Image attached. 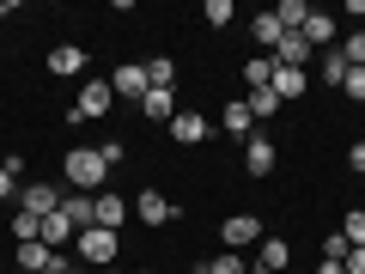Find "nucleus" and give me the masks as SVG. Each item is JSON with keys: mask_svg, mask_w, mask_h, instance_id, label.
Wrapping results in <instances>:
<instances>
[{"mask_svg": "<svg viewBox=\"0 0 365 274\" xmlns=\"http://www.w3.org/2000/svg\"><path fill=\"white\" fill-rule=\"evenodd\" d=\"M311 67H317V79H323L329 91H335V86H347V55H341V49H323Z\"/></svg>", "mask_w": 365, "mask_h": 274, "instance_id": "obj_16", "label": "nucleus"}, {"mask_svg": "<svg viewBox=\"0 0 365 274\" xmlns=\"http://www.w3.org/2000/svg\"><path fill=\"white\" fill-rule=\"evenodd\" d=\"M250 274H274V268H262V262H250Z\"/></svg>", "mask_w": 365, "mask_h": 274, "instance_id": "obj_39", "label": "nucleus"}, {"mask_svg": "<svg viewBox=\"0 0 365 274\" xmlns=\"http://www.w3.org/2000/svg\"><path fill=\"white\" fill-rule=\"evenodd\" d=\"M347 250H353V244H347L341 232H329V238H323V262H347Z\"/></svg>", "mask_w": 365, "mask_h": 274, "instance_id": "obj_30", "label": "nucleus"}, {"mask_svg": "<svg viewBox=\"0 0 365 274\" xmlns=\"http://www.w3.org/2000/svg\"><path fill=\"white\" fill-rule=\"evenodd\" d=\"M341 55H347V67H365V31H353V37L341 43Z\"/></svg>", "mask_w": 365, "mask_h": 274, "instance_id": "obj_31", "label": "nucleus"}, {"mask_svg": "<svg viewBox=\"0 0 365 274\" xmlns=\"http://www.w3.org/2000/svg\"><path fill=\"white\" fill-rule=\"evenodd\" d=\"M61 177L73 183L79 196H104V177H110V165H104V153H98V146H73V153L61 158Z\"/></svg>", "mask_w": 365, "mask_h": 274, "instance_id": "obj_1", "label": "nucleus"}, {"mask_svg": "<svg viewBox=\"0 0 365 274\" xmlns=\"http://www.w3.org/2000/svg\"><path fill=\"white\" fill-rule=\"evenodd\" d=\"M311 61H317V49L299 37V31H287V37H280V49H274V67H304V73H311Z\"/></svg>", "mask_w": 365, "mask_h": 274, "instance_id": "obj_8", "label": "nucleus"}, {"mask_svg": "<svg viewBox=\"0 0 365 274\" xmlns=\"http://www.w3.org/2000/svg\"><path fill=\"white\" fill-rule=\"evenodd\" d=\"M347 274H365V244H359V250H347Z\"/></svg>", "mask_w": 365, "mask_h": 274, "instance_id": "obj_36", "label": "nucleus"}, {"mask_svg": "<svg viewBox=\"0 0 365 274\" xmlns=\"http://www.w3.org/2000/svg\"><path fill=\"white\" fill-rule=\"evenodd\" d=\"M37 238H43V244L55 250V244H67V238H79V232H73V225H67V213H49V220H43V232H37Z\"/></svg>", "mask_w": 365, "mask_h": 274, "instance_id": "obj_23", "label": "nucleus"}, {"mask_svg": "<svg viewBox=\"0 0 365 274\" xmlns=\"http://www.w3.org/2000/svg\"><path fill=\"white\" fill-rule=\"evenodd\" d=\"M91 225H104V232H122V225H128V201L122 196H91Z\"/></svg>", "mask_w": 365, "mask_h": 274, "instance_id": "obj_6", "label": "nucleus"}, {"mask_svg": "<svg viewBox=\"0 0 365 274\" xmlns=\"http://www.w3.org/2000/svg\"><path fill=\"white\" fill-rule=\"evenodd\" d=\"M19 189H25V183H19L6 165H0V201H19Z\"/></svg>", "mask_w": 365, "mask_h": 274, "instance_id": "obj_34", "label": "nucleus"}, {"mask_svg": "<svg viewBox=\"0 0 365 274\" xmlns=\"http://www.w3.org/2000/svg\"><path fill=\"white\" fill-rule=\"evenodd\" d=\"M250 31H256V43H262V49H280V37H287V31H280V19H274V13H262V19H256V25H250Z\"/></svg>", "mask_w": 365, "mask_h": 274, "instance_id": "obj_25", "label": "nucleus"}, {"mask_svg": "<svg viewBox=\"0 0 365 274\" xmlns=\"http://www.w3.org/2000/svg\"><path fill=\"white\" fill-rule=\"evenodd\" d=\"M256 262H262V268H274V274H287V262H292L287 238H262V244H256Z\"/></svg>", "mask_w": 365, "mask_h": 274, "instance_id": "obj_18", "label": "nucleus"}, {"mask_svg": "<svg viewBox=\"0 0 365 274\" xmlns=\"http://www.w3.org/2000/svg\"><path fill=\"white\" fill-rule=\"evenodd\" d=\"M299 37L311 43L317 55H323V49H335V19H329V13H311V19H304V31H299Z\"/></svg>", "mask_w": 365, "mask_h": 274, "instance_id": "obj_15", "label": "nucleus"}, {"mask_svg": "<svg viewBox=\"0 0 365 274\" xmlns=\"http://www.w3.org/2000/svg\"><path fill=\"white\" fill-rule=\"evenodd\" d=\"M146 86H153V91H170V86H177V61L153 55V61H146Z\"/></svg>", "mask_w": 365, "mask_h": 274, "instance_id": "obj_20", "label": "nucleus"}, {"mask_svg": "<svg viewBox=\"0 0 365 274\" xmlns=\"http://www.w3.org/2000/svg\"><path fill=\"white\" fill-rule=\"evenodd\" d=\"M274 98H280V104H287V98H304V91H311V73H304V67H274Z\"/></svg>", "mask_w": 365, "mask_h": 274, "instance_id": "obj_12", "label": "nucleus"}, {"mask_svg": "<svg viewBox=\"0 0 365 274\" xmlns=\"http://www.w3.org/2000/svg\"><path fill=\"white\" fill-rule=\"evenodd\" d=\"M274 19H280V31H304L311 6H304V0H280V6H274Z\"/></svg>", "mask_w": 365, "mask_h": 274, "instance_id": "obj_21", "label": "nucleus"}, {"mask_svg": "<svg viewBox=\"0 0 365 274\" xmlns=\"http://www.w3.org/2000/svg\"><path fill=\"white\" fill-rule=\"evenodd\" d=\"M37 232H43V220H37V213H13V238H19V244H31Z\"/></svg>", "mask_w": 365, "mask_h": 274, "instance_id": "obj_28", "label": "nucleus"}, {"mask_svg": "<svg viewBox=\"0 0 365 274\" xmlns=\"http://www.w3.org/2000/svg\"><path fill=\"white\" fill-rule=\"evenodd\" d=\"M98 153H104V165H122V158H128V146H122V141H104Z\"/></svg>", "mask_w": 365, "mask_h": 274, "instance_id": "obj_35", "label": "nucleus"}, {"mask_svg": "<svg viewBox=\"0 0 365 274\" xmlns=\"http://www.w3.org/2000/svg\"><path fill=\"white\" fill-rule=\"evenodd\" d=\"M110 91H116V98H134V104H140V98H146V91H153V86H146V61L140 67H116V73H110Z\"/></svg>", "mask_w": 365, "mask_h": 274, "instance_id": "obj_9", "label": "nucleus"}, {"mask_svg": "<svg viewBox=\"0 0 365 274\" xmlns=\"http://www.w3.org/2000/svg\"><path fill=\"white\" fill-rule=\"evenodd\" d=\"M207 134H213V122L195 116V110H177V116H170V141H177V146H201Z\"/></svg>", "mask_w": 365, "mask_h": 274, "instance_id": "obj_5", "label": "nucleus"}, {"mask_svg": "<svg viewBox=\"0 0 365 274\" xmlns=\"http://www.w3.org/2000/svg\"><path fill=\"white\" fill-rule=\"evenodd\" d=\"M341 91H347V98H359V104H365V67H347V86H341Z\"/></svg>", "mask_w": 365, "mask_h": 274, "instance_id": "obj_33", "label": "nucleus"}, {"mask_svg": "<svg viewBox=\"0 0 365 274\" xmlns=\"http://www.w3.org/2000/svg\"><path fill=\"white\" fill-rule=\"evenodd\" d=\"M347 165H353V171H365V141H353V153H347Z\"/></svg>", "mask_w": 365, "mask_h": 274, "instance_id": "obj_37", "label": "nucleus"}, {"mask_svg": "<svg viewBox=\"0 0 365 274\" xmlns=\"http://www.w3.org/2000/svg\"><path fill=\"white\" fill-rule=\"evenodd\" d=\"M220 128H225V134H237V141H250V134H256V116H250V104H225Z\"/></svg>", "mask_w": 365, "mask_h": 274, "instance_id": "obj_19", "label": "nucleus"}, {"mask_svg": "<svg viewBox=\"0 0 365 274\" xmlns=\"http://www.w3.org/2000/svg\"><path fill=\"white\" fill-rule=\"evenodd\" d=\"M61 208V189H55V183H25V189H19V213H37V220H49V213Z\"/></svg>", "mask_w": 365, "mask_h": 274, "instance_id": "obj_3", "label": "nucleus"}, {"mask_svg": "<svg viewBox=\"0 0 365 274\" xmlns=\"http://www.w3.org/2000/svg\"><path fill=\"white\" fill-rule=\"evenodd\" d=\"M49 73L79 79V73H86V49H79V43H61V49H49Z\"/></svg>", "mask_w": 365, "mask_h": 274, "instance_id": "obj_14", "label": "nucleus"}, {"mask_svg": "<svg viewBox=\"0 0 365 274\" xmlns=\"http://www.w3.org/2000/svg\"><path fill=\"white\" fill-rule=\"evenodd\" d=\"M244 171H250V177H268V171H274V141H268V134H250V141H244Z\"/></svg>", "mask_w": 365, "mask_h": 274, "instance_id": "obj_11", "label": "nucleus"}, {"mask_svg": "<svg viewBox=\"0 0 365 274\" xmlns=\"http://www.w3.org/2000/svg\"><path fill=\"white\" fill-rule=\"evenodd\" d=\"M43 274H73V268H67V262H61V268H43Z\"/></svg>", "mask_w": 365, "mask_h": 274, "instance_id": "obj_40", "label": "nucleus"}, {"mask_svg": "<svg viewBox=\"0 0 365 274\" xmlns=\"http://www.w3.org/2000/svg\"><path fill=\"white\" fill-rule=\"evenodd\" d=\"M195 274H207V268H195Z\"/></svg>", "mask_w": 365, "mask_h": 274, "instance_id": "obj_44", "label": "nucleus"}, {"mask_svg": "<svg viewBox=\"0 0 365 274\" xmlns=\"http://www.w3.org/2000/svg\"><path fill=\"white\" fill-rule=\"evenodd\" d=\"M134 220H140V225H165L170 220V201L158 196V189H140V196H134Z\"/></svg>", "mask_w": 365, "mask_h": 274, "instance_id": "obj_13", "label": "nucleus"}, {"mask_svg": "<svg viewBox=\"0 0 365 274\" xmlns=\"http://www.w3.org/2000/svg\"><path fill=\"white\" fill-rule=\"evenodd\" d=\"M207 274H250V262L237 256V250H225V256H213V262H207Z\"/></svg>", "mask_w": 365, "mask_h": 274, "instance_id": "obj_27", "label": "nucleus"}, {"mask_svg": "<svg viewBox=\"0 0 365 274\" xmlns=\"http://www.w3.org/2000/svg\"><path fill=\"white\" fill-rule=\"evenodd\" d=\"M6 13H13V0H0V19H6Z\"/></svg>", "mask_w": 365, "mask_h": 274, "instance_id": "obj_41", "label": "nucleus"}, {"mask_svg": "<svg viewBox=\"0 0 365 274\" xmlns=\"http://www.w3.org/2000/svg\"><path fill=\"white\" fill-rule=\"evenodd\" d=\"M140 110H146L153 122H170V116H177V98H170V91H146V98H140Z\"/></svg>", "mask_w": 365, "mask_h": 274, "instance_id": "obj_22", "label": "nucleus"}, {"mask_svg": "<svg viewBox=\"0 0 365 274\" xmlns=\"http://www.w3.org/2000/svg\"><path fill=\"white\" fill-rule=\"evenodd\" d=\"M268 79H274V61H262V55H256V61H244V86L250 91H262Z\"/></svg>", "mask_w": 365, "mask_h": 274, "instance_id": "obj_26", "label": "nucleus"}, {"mask_svg": "<svg viewBox=\"0 0 365 274\" xmlns=\"http://www.w3.org/2000/svg\"><path fill=\"white\" fill-rule=\"evenodd\" d=\"M317 274H347V262H317Z\"/></svg>", "mask_w": 365, "mask_h": 274, "instance_id": "obj_38", "label": "nucleus"}, {"mask_svg": "<svg viewBox=\"0 0 365 274\" xmlns=\"http://www.w3.org/2000/svg\"><path fill=\"white\" fill-rule=\"evenodd\" d=\"M341 238H347L353 250L365 244V208H353V213H347V225H341Z\"/></svg>", "mask_w": 365, "mask_h": 274, "instance_id": "obj_29", "label": "nucleus"}, {"mask_svg": "<svg viewBox=\"0 0 365 274\" xmlns=\"http://www.w3.org/2000/svg\"><path fill=\"white\" fill-rule=\"evenodd\" d=\"M19 268H25V274H43V268H61V256H55V250L49 244H43V238H31V244H19Z\"/></svg>", "mask_w": 365, "mask_h": 274, "instance_id": "obj_10", "label": "nucleus"}, {"mask_svg": "<svg viewBox=\"0 0 365 274\" xmlns=\"http://www.w3.org/2000/svg\"><path fill=\"white\" fill-rule=\"evenodd\" d=\"M110 104H116L110 79H86V86H79V104H73V122H98Z\"/></svg>", "mask_w": 365, "mask_h": 274, "instance_id": "obj_2", "label": "nucleus"}, {"mask_svg": "<svg viewBox=\"0 0 365 274\" xmlns=\"http://www.w3.org/2000/svg\"><path fill=\"white\" fill-rule=\"evenodd\" d=\"M244 104H250V116H280V98H274V86H262V91H250V98H244Z\"/></svg>", "mask_w": 365, "mask_h": 274, "instance_id": "obj_24", "label": "nucleus"}, {"mask_svg": "<svg viewBox=\"0 0 365 274\" xmlns=\"http://www.w3.org/2000/svg\"><path fill=\"white\" fill-rule=\"evenodd\" d=\"M55 213H67L73 232H91V196H79V189H73V196H61V208H55Z\"/></svg>", "mask_w": 365, "mask_h": 274, "instance_id": "obj_17", "label": "nucleus"}, {"mask_svg": "<svg viewBox=\"0 0 365 274\" xmlns=\"http://www.w3.org/2000/svg\"><path fill=\"white\" fill-rule=\"evenodd\" d=\"M73 274H91V268H73Z\"/></svg>", "mask_w": 365, "mask_h": 274, "instance_id": "obj_42", "label": "nucleus"}, {"mask_svg": "<svg viewBox=\"0 0 365 274\" xmlns=\"http://www.w3.org/2000/svg\"><path fill=\"white\" fill-rule=\"evenodd\" d=\"M201 19H207V25H232V0H207Z\"/></svg>", "mask_w": 365, "mask_h": 274, "instance_id": "obj_32", "label": "nucleus"}, {"mask_svg": "<svg viewBox=\"0 0 365 274\" xmlns=\"http://www.w3.org/2000/svg\"><path fill=\"white\" fill-rule=\"evenodd\" d=\"M220 238H225V250H244V244H262V220H256V213H232V220L220 225Z\"/></svg>", "mask_w": 365, "mask_h": 274, "instance_id": "obj_7", "label": "nucleus"}, {"mask_svg": "<svg viewBox=\"0 0 365 274\" xmlns=\"http://www.w3.org/2000/svg\"><path fill=\"white\" fill-rule=\"evenodd\" d=\"M79 262H91V268H104V262H116V232H104V225H91V232H79Z\"/></svg>", "mask_w": 365, "mask_h": 274, "instance_id": "obj_4", "label": "nucleus"}, {"mask_svg": "<svg viewBox=\"0 0 365 274\" xmlns=\"http://www.w3.org/2000/svg\"><path fill=\"white\" fill-rule=\"evenodd\" d=\"M104 274H116V268H104Z\"/></svg>", "mask_w": 365, "mask_h": 274, "instance_id": "obj_43", "label": "nucleus"}]
</instances>
